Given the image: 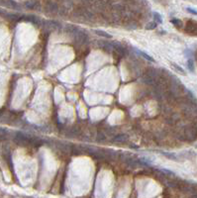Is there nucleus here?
I'll use <instances>...</instances> for the list:
<instances>
[{
	"mask_svg": "<svg viewBox=\"0 0 197 198\" xmlns=\"http://www.w3.org/2000/svg\"><path fill=\"white\" fill-rule=\"evenodd\" d=\"M184 135H185L186 140L193 141V140H195L197 137V131L195 128H193V127H188L187 129H185Z\"/></svg>",
	"mask_w": 197,
	"mask_h": 198,
	"instance_id": "1",
	"label": "nucleus"
},
{
	"mask_svg": "<svg viewBox=\"0 0 197 198\" xmlns=\"http://www.w3.org/2000/svg\"><path fill=\"white\" fill-rule=\"evenodd\" d=\"M185 30H186L188 34L197 36V22L189 21L187 23V26H186V29H185Z\"/></svg>",
	"mask_w": 197,
	"mask_h": 198,
	"instance_id": "2",
	"label": "nucleus"
},
{
	"mask_svg": "<svg viewBox=\"0 0 197 198\" xmlns=\"http://www.w3.org/2000/svg\"><path fill=\"white\" fill-rule=\"evenodd\" d=\"M172 67H173V69L175 70V72H177L178 73H180V75H186V73H185V72H184V69H182L181 66H177L176 64H174V63H171V64H170Z\"/></svg>",
	"mask_w": 197,
	"mask_h": 198,
	"instance_id": "3",
	"label": "nucleus"
},
{
	"mask_svg": "<svg viewBox=\"0 0 197 198\" xmlns=\"http://www.w3.org/2000/svg\"><path fill=\"white\" fill-rule=\"evenodd\" d=\"M136 51V53L137 54H139V55H141L142 57L144 58H146V60H148V61H152V63H154L155 61V60L152 58L151 56L150 55H148V54H146V53H144V52H142V51H139V50H135Z\"/></svg>",
	"mask_w": 197,
	"mask_h": 198,
	"instance_id": "4",
	"label": "nucleus"
},
{
	"mask_svg": "<svg viewBox=\"0 0 197 198\" xmlns=\"http://www.w3.org/2000/svg\"><path fill=\"white\" fill-rule=\"evenodd\" d=\"M94 32H95V33L98 35V36L107 38V39H111V38H112V35L108 34V33H106V32H104V31H102V30H95Z\"/></svg>",
	"mask_w": 197,
	"mask_h": 198,
	"instance_id": "5",
	"label": "nucleus"
},
{
	"mask_svg": "<svg viewBox=\"0 0 197 198\" xmlns=\"http://www.w3.org/2000/svg\"><path fill=\"white\" fill-rule=\"evenodd\" d=\"M164 156H166V158H169V159H172V161H178L177 159V156L175 155V153H161Z\"/></svg>",
	"mask_w": 197,
	"mask_h": 198,
	"instance_id": "6",
	"label": "nucleus"
},
{
	"mask_svg": "<svg viewBox=\"0 0 197 198\" xmlns=\"http://www.w3.org/2000/svg\"><path fill=\"white\" fill-rule=\"evenodd\" d=\"M152 15H154V19H155V23H158V24H161V23H163V19H161V16L160 13L154 12L152 13Z\"/></svg>",
	"mask_w": 197,
	"mask_h": 198,
	"instance_id": "7",
	"label": "nucleus"
},
{
	"mask_svg": "<svg viewBox=\"0 0 197 198\" xmlns=\"http://www.w3.org/2000/svg\"><path fill=\"white\" fill-rule=\"evenodd\" d=\"M187 67H188V69L190 70L191 72H194V63H193V60L191 58H189L187 60Z\"/></svg>",
	"mask_w": 197,
	"mask_h": 198,
	"instance_id": "8",
	"label": "nucleus"
},
{
	"mask_svg": "<svg viewBox=\"0 0 197 198\" xmlns=\"http://www.w3.org/2000/svg\"><path fill=\"white\" fill-rule=\"evenodd\" d=\"M116 142H121V143H124V142L128 141V137L126 135H119L115 138Z\"/></svg>",
	"mask_w": 197,
	"mask_h": 198,
	"instance_id": "9",
	"label": "nucleus"
},
{
	"mask_svg": "<svg viewBox=\"0 0 197 198\" xmlns=\"http://www.w3.org/2000/svg\"><path fill=\"white\" fill-rule=\"evenodd\" d=\"M170 22H171V24H173L174 26H176V27L178 28H181L182 27V21H180L179 19H171L170 20Z\"/></svg>",
	"mask_w": 197,
	"mask_h": 198,
	"instance_id": "10",
	"label": "nucleus"
},
{
	"mask_svg": "<svg viewBox=\"0 0 197 198\" xmlns=\"http://www.w3.org/2000/svg\"><path fill=\"white\" fill-rule=\"evenodd\" d=\"M157 24L158 23H155V22H150L149 24L146 26V29L147 30H152V29H155L157 28Z\"/></svg>",
	"mask_w": 197,
	"mask_h": 198,
	"instance_id": "11",
	"label": "nucleus"
},
{
	"mask_svg": "<svg viewBox=\"0 0 197 198\" xmlns=\"http://www.w3.org/2000/svg\"><path fill=\"white\" fill-rule=\"evenodd\" d=\"M7 133H8V132H7L5 129L0 128V139H5V138H6Z\"/></svg>",
	"mask_w": 197,
	"mask_h": 198,
	"instance_id": "12",
	"label": "nucleus"
},
{
	"mask_svg": "<svg viewBox=\"0 0 197 198\" xmlns=\"http://www.w3.org/2000/svg\"><path fill=\"white\" fill-rule=\"evenodd\" d=\"M186 11H187V12H189L190 14H192V15H197V11L194 10L193 8L187 7V8H186Z\"/></svg>",
	"mask_w": 197,
	"mask_h": 198,
	"instance_id": "13",
	"label": "nucleus"
},
{
	"mask_svg": "<svg viewBox=\"0 0 197 198\" xmlns=\"http://www.w3.org/2000/svg\"><path fill=\"white\" fill-rule=\"evenodd\" d=\"M184 54L186 55V57H187L188 58H191V57H192L193 53L191 52L190 50H185V51H184Z\"/></svg>",
	"mask_w": 197,
	"mask_h": 198,
	"instance_id": "14",
	"label": "nucleus"
}]
</instances>
